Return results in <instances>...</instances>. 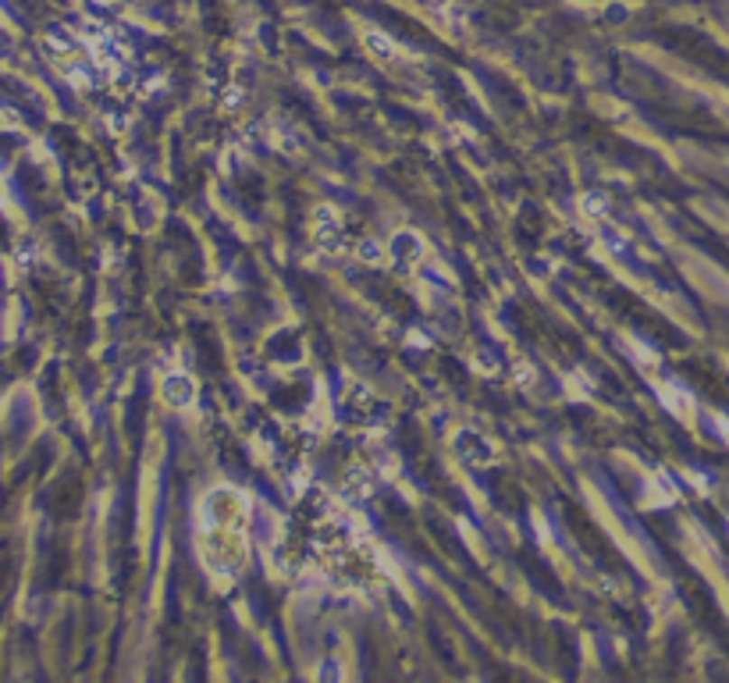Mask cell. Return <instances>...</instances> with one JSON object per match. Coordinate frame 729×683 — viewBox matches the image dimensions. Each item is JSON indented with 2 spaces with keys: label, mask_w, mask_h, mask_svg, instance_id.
<instances>
[{
  "label": "cell",
  "mask_w": 729,
  "mask_h": 683,
  "mask_svg": "<svg viewBox=\"0 0 729 683\" xmlns=\"http://www.w3.org/2000/svg\"><path fill=\"white\" fill-rule=\"evenodd\" d=\"M196 545L210 573H238L246 563V499L235 488L207 491L200 519H196Z\"/></svg>",
  "instance_id": "1"
},
{
  "label": "cell",
  "mask_w": 729,
  "mask_h": 683,
  "mask_svg": "<svg viewBox=\"0 0 729 683\" xmlns=\"http://www.w3.org/2000/svg\"><path fill=\"white\" fill-rule=\"evenodd\" d=\"M164 396H168L171 406H189L196 398V385L185 374H171L168 381H164Z\"/></svg>",
  "instance_id": "2"
},
{
  "label": "cell",
  "mask_w": 729,
  "mask_h": 683,
  "mask_svg": "<svg viewBox=\"0 0 729 683\" xmlns=\"http://www.w3.org/2000/svg\"><path fill=\"white\" fill-rule=\"evenodd\" d=\"M367 47L381 57V61H392V57H395V43H392V40H385L381 33H367Z\"/></svg>",
  "instance_id": "4"
},
{
  "label": "cell",
  "mask_w": 729,
  "mask_h": 683,
  "mask_svg": "<svg viewBox=\"0 0 729 683\" xmlns=\"http://www.w3.org/2000/svg\"><path fill=\"white\" fill-rule=\"evenodd\" d=\"M459 449H463V459H470V463L491 459V445H488L481 435H473V431H463V435H459Z\"/></svg>",
  "instance_id": "3"
},
{
  "label": "cell",
  "mask_w": 729,
  "mask_h": 683,
  "mask_svg": "<svg viewBox=\"0 0 729 683\" xmlns=\"http://www.w3.org/2000/svg\"><path fill=\"white\" fill-rule=\"evenodd\" d=\"M317 218H321V221H328V225H335V214H332V211H321ZM332 235H335V228H317V239H321V246H324V249H335V246H338Z\"/></svg>",
  "instance_id": "5"
}]
</instances>
